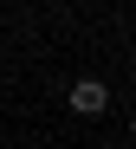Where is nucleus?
Returning <instances> with one entry per match:
<instances>
[{
  "label": "nucleus",
  "instance_id": "obj_1",
  "mask_svg": "<svg viewBox=\"0 0 136 149\" xmlns=\"http://www.w3.org/2000/svg\"><path fill=\"white\" fill-rule=\"evenodd\" d=\"M65 104H71L78 117H104V110H110V84H104V78H71Z\"/></svg>",
  "mask_w": 136,
  "mask_h": 149
}]
</instances>
